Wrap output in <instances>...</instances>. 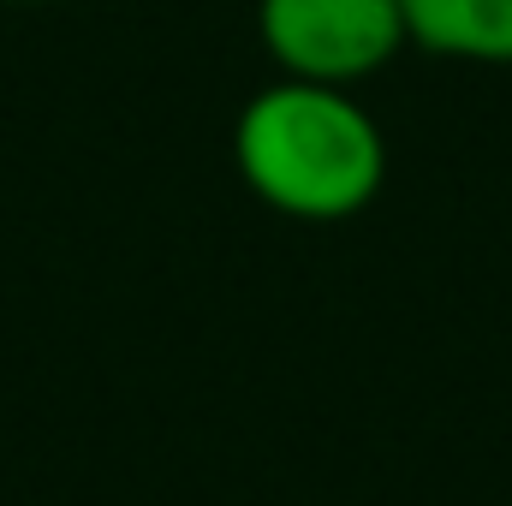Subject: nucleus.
Segmentation results:
<instances>
[{
	"instance_id": "nucleus-1",
	"label": "nucleus",
	"mask_w": 512,
	"mask_h": 506,
	"mask_svg": "<svg viewBox=\"0 0 512 506\" xmlns=\"http://www.w3.org/2000/svg\"><path fill=\"white\" fill-rule=\"evenodd\" d=\"M233 167L262 209L334 227L382 197L387 131L352 90L274 78L233 120Z\"/></svg>"
},
{
	"instance_id": "nucleus-2",
	"label": "nucleus",
	"mask_w": 512,
	"mask_h": 506,
	"mask_svg": "<svg viewBox=\"0 0 512 506\" xmlns=\"http://www.w3.org/2000/svg\"><path fill=\"white\" fill-rule=\"evenodd\" d=\"M256 42L280 78L334 90L370 84L411 48L399 0H256Z\"/></svg>"
},
{
	"instance_id": "nucleus-3",
	"label": "nucleus",
	"mask_w": 512,
	"mask_h": 506,
	"mask_svg": "<svg viewBox=\"0 0 512 506\" xmlns=\"http://www.w3.org/2000/svg\"><path fill=\"white\" fill-rule=\"evenodd\" d=\"M411 48L459 66H512V0H399Z\"/></svg>"
},
{
	"instance_id": "nucleus-4",
	"label": "nucleus",
	"mask_w": 512,
	"mask_h": 506,
	"mask_svg": "<svg viewBox=\"0 0 512 506\" xmlns=\"http://www.w3.org/2000/svg\"><path fill=\"white\" fill-rule=\"evenodd\" d=\"M0 6H54V0H0Z\"/></svg>"
}]
</instances>
